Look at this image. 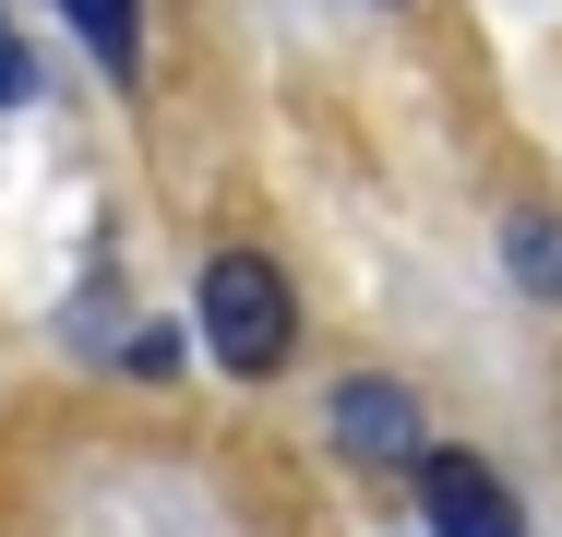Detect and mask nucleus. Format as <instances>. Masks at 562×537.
Wrapping results in <instances>:
<instances>
[{
    "mask_svg": "<svg viewBox=\"0 0 562 537\" xmlns=\"http://www.w3.org/2000/svg\"><path fill=\"white\" fill-rule=\"evenodd\" d=\"M192 334H204L216 370L276 382V370L300 358V287H288V263H263V251H216L204 287H192Z\"/></svg>",
    "mask_w": 562,
    "mask_h": 537,
    "instance_id": "nucleus-1",
    "label": "nucleus"
},
{
    "mask_svg": "<svg viewBox=\"0 0 562 537\" xmlns=\"http://www.w3.org/2000/svg\"><path fill=\"white\" fill-rule=\"evenodd\" d=\"M24 96H36V60H24V36L0 24V107H24Z\"/></svg>",
    "mask_w": 562,
    "mask_h": 537,
    "instance_id": "nucleus-8",
    "label": "nucleus"
},
{
    "mask_svg": "<svg viewBox=\"0 0 562 537\" xmlns=\"http://www.w3.org/2000/svg\"><path fill=\"white\" fill-rule=\"evenodd\" d=\"M419 514L443 537H527V502H515L479 454H431V466H419Z\"/></svg>",
    "mask_w": 562,
    "mask_h": 537,
    "instance_id": "nucleus-3",
    "label": "nucleus"
},
{
    "mask_svg": "<svg viewBox=\"0 0 562 537\" xmlns=\"http://www.w3.org/2000/svg\"><path fill=\"white\" fill-rule=\"evenodd\" d=\"M324 430H336L347 466H371V478H395V466H431V442H419V395L407 382H383V370H359V382H336L324 395Z\"/></svg>",
    "mask_w": 562,
    "mask_h": 537,
    "instance_id": "nucleus-2",
    "label": "nucleus"
},
{
    "mask_svg": "<svg viewBox=\"0 0 562 537\" xmlns=\"http://www.w3.org/2000/svg\"><path fill=\"white\" fill-rule=\"evenodd\" d=\"M180 334H192V322L144 311V334H132V382H168V370H180Z\"/></svg>",
    "mask_w": 562,
    "mask_h": 537,
    "instance_id": "nucleus-7",
    "label": "nucleus"
},
{
    "mask_svg": "<svg viewBox=\"0 0 562 537\" xmlns=\"http://www.w3.org/2000/svg\"><path fill=\"white\" fill-rule=\"evenodd\" d=\"M60 334H72V358H97V370H132V334H144V311L120 299L109 275H85V287H72V311H60Z\"/></svg>",
    "mask_w": 562,
    "mask_h": 537,
    "instance_id": "nucleus-4",
    "label": "nucleus"
},
{
    "mask_svg": "<svg viewBox=\"0 0 562 537\" xmlns=\"http://www.w3.org/2000/svg\"><path fill=\"white\" fill-rule=\"evenodd\" d=\"M60 24L97 48V72H109V84L144 72V0H60Z\"/></svg>",
    "mask_w": 562,
    "mask_h": 537,
    "instance_id": "nucleus-5",
    "label": "nucleus"
},
{
    "mask_svg": "<svg viewBox=\"0 0 562 537\" xmlns=\"http://www.w3.org/2000/svg\"><path fill=\"white\" fill-rule=\"evenodd\" d=\"M503 275L562 311V215H515V227H503Z\"/></svg>",
    "mask_w": 562,
    "mask_h": 537,
    "instance_id": "nucleus-6",
    "label": "nucleus"
}]
</instances>
